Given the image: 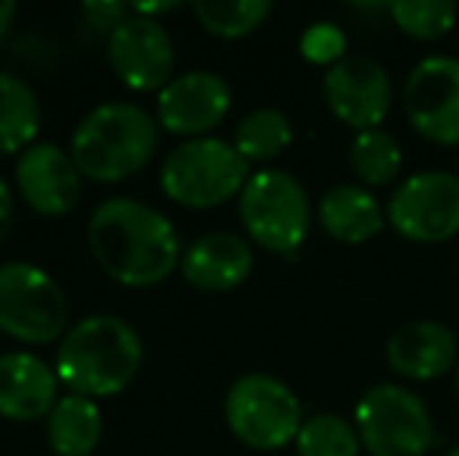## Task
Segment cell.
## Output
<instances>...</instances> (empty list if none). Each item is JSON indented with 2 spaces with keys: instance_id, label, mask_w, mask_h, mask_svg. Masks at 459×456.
Returning a JSON list of instances; mask_svg holds the SVG:
<instances>
[{
  "instance_id": "52a82bcc",
  "label": "cell",
  "mask_w": 459,
  "mask_h": 456,
  "mask_svg": "<svg viewBox=\"0 0 459 456\" xmlns=\"http://www.w3.org/2000/svg\"><path fill=\"white\" fill-rule=\"evenodd\" d=\"M353 426L368 456H425L435 444L429 407L403 384H372L353 409Z\"/></svg>"
},
{
  "instance_id": "2e32d148",
  "label": "cell",
  "mask_w": 459,
  "mask_h": 456,
  "mask_svg": "<svg viewBox=\"0 0 459 456\" xmlns=\"http://www.w3.org/2000/svg\"><path fill=\"white\" fill-rule=\"evenodd\" d=\"M56 372L35 353H0V416L35 422L56 407Z\"/></svg>"
},
{
  "instance_id": "f546056e",
  "label": "cell",
  "mask_w": 459,
  "mask_h": 456,
  "mask_svg": "<svg viewBox=\"0 0 459 456\" xmlns=\"http://www.w3.org/2000/svg\"><path fill=\"white\" fill-rule=\"evenodd\" d=\"M16 10H19V6L13 4V0H0V38H4L6 29L13 25V19H16Z\"/></svg>"
},
{
  "instance_id": "5bb4252c",
  "label": "cell",
  "mask_w": 459,
  "mask_h": 456,
  "mask_svg": "<svg viewBox=\"0 0 459 456\" xmlns=\"http://www.w3.org/2000/svg\"><path fill=\"white\" fill-rule=\"evenodd\" d=\"M19 197L41 216H66L82 197V172L63 147L35 141L16 159Z\"/></svg>"
},
{
  "instance_id": "8992f818",
  "label": "cell",
  "mask_w": 459,
  "mask_h": 456,
  "mask_svg": "<svg viewBox=\"0 0 459 456\" xmlns=\"http://www.w3.org/2000/svg\"><path fill=\"white\" fill-rule=\"evenodd\" d=\"M238 216L254 244L269 254H294L309 235V197L290 172L260 169L238 197Z\"/></svg>"
},
{
  "instance_id": "5b68a950",
  "label": "cell",
  "mask_w": 459,
  "mask_h": 456,
  "mask_svg": "<svg viewBox=\"0 0 459 456\" xmlns=\"http://www.w3.org/2000/svg\"><path fill=\"white\" fill-rule=\"evenodd\" d=\"M225 422L241 444L269 453L294 444L303 426V409L281 378L247 372L231 382L225 394Z\"/></svg>"
},
{
  "instance_id": "83f0119b",
  "label": "cell",
  "mask_w": 459,
  "mask_h": 456,
  "mask_svg": "<svg viewBox=\"0 0 459 456\" xmlns=\"http://www.w3.org/2000/svg\"><path fill=\"white\" fill-rule=\"evenodd\" d=\"M13 213H16V201H13L10 185L0 176V244L6 241V235H10V228H13Z\"/></svg>"
},
{
  "instance_id": "7a4b0ae2",
  "label": "cell",
  "mask_w": 459,
  "mask_h": 456,
  "mask_svg": "<svg viewBox=\"0 0 459 456\" xmlns=\"http://www.w3.org/2000/svg\"><path fill=\"white\" fill-rule=\"evenodd\" d=\"M144 363L141 335L119 316H88L63 335L56 378L69 394L113 397L134 382Z\"/></svg>"
},
{
  "instance_id": "9c48e42d",
  "label": "cell",
  "mask_w": 459,
  "mask_h": 456,
  "mask_svg": "<svg viewBox=\"0 0 459 456\" xmlns=\"http://www.w3.org/2000/svg\"><path fill=\"white\" fill-rule=\"evenodd\" d=\"M387 222L400 237L416 244H441L459 235V176L416 172L387 201Z\"/></svg>"
},
{
  "instance_id": "44dd1931",
  "label": "cell",
  "mask_w": 459,
  "mask_h": 456,
  "mask_svg": "<svg viewBox=\"0 0 459 456\" xmlns=\"http://www.w3.org/2000/svg\"><path fill=\"white\" fill-rule=\"evenodd\" d=\"M294 141V128H290V119L281 110H273V107H263V110H254L241 119V125L235 128V141L231 144L238 147L247 163H269V159L281 157L284 151Z\"/></svg>"
},
{
  "instance_id": "4316f807",
  "label": "cell",
  "mask_w": 459,
  "mask_h": 456,
  "mask_svg": "<svg viewBox=\"0 0 459 456\" xmlns=\"http://www.w3.org/2000/svg\"><path fill=\"white\" fill-rule=\"evenodd\" d=\"M85 16L91 19L97 29L113 31L116 25L128 16V6L126 4H97V0H94V4H85Z\"/></svg>"
},
{
  "instance_id": "3957f363",
  "label": "cell",
  "mask_w": 459,
  "mask_h": 456,
  "mask_svg": "<svg viewBox=\"0 0 459 456\" xmlns=\"http://www.w3.org/2000/svg\"><path fill=\"white\" fill-rule=\"evenodd\" d=\"M160 144V122L138 104H100L75 125L69 157L82 178L122 182L144 169Z\"/></svg>"
},
{
  "instance_id": "484cf974",
  "label": "cell",
  "mask_w": 459,
  "mask_h": 456,
  "mask_svg": "<svg viewBox=\"0 0 459 456\" xmlns=\"http://www.w3.org/2000/svg\"><path fill=\"white\" fill-rule=\"evenodd\" d=\"M300 54L313 66L332 69L347 56V35L334 22H313L300 35Z\"/></svg>"
},
{
  "instance_id": "ba28073f",
  "label": "cell",
  "mask_w": 459,
  "mask_h": 456,
  "mask_svg": "<svg viewBox=\"0 0 459 456\" xmlns=\"http://www.w3.org/2000/svg\"><path fill=\"white\" fill-rule=\"evenodd\" d=\"M69 304L54 275L31 262L0 266V331L22 344H50L66 335Z\"/></svg>"
},
{
  "instance_id": "ffe728a7",
  "label": "cell",
  "mask_w": 459,
  "mask_h": 456,
  "mask_svg": "<svg viewBox=\"0 0 459 456\" xmlns=\"http://www.w3.org/2000/svg\"><path fill=\"white\" fill-rule=\"evenodd\" d=\"M41 125V104L19 75L0 73V153L29 151Z\"/></svg>"
},
{
  "instance_id": "6da1fadb",
  "label": "cell",
  "mask_w": 459,
  "mask_h": 456,
  "mask_svg": "<svg viewBox=\"0 0 459 456\" xmlns=\"http://www.w3.org/2000/svg\"><path fill=\"white\" fill-rule=\"evenodd\" d=\"M88 247L113 281L151 288L182 262L176 226L160 210L132 197H109L88 219Z\"/></svg>"
},
{
  "instance_id": "e0dca14e",
  "label": "cell",
  "mask_w": 459,
  "mask_h": 456,
  "mask_svg": "<svg viewBox=\"0 0 459 456\" xmlns=\"http://www.w3.org/2000/svg\"><path fill=\"white\" fill-rule=\"evenodd\" d=\"M254 272V250L241 235L210 231L182 254V275L197 291H231Z\"/></svg>"
},
{
  "instance_id": "cb8c5ba5",
  "label": "cell",
  "mask_w": 459,
  "mask_h": 456,
  "mask_svg": "<svg viewBox=\"0 0 459 456\" xmlns=\"http://www.w3.org/2000/svg\"><path fill=\"white\" fill-rule=\"evenodd\" d=\"M294 447L297 456H359L363 451L357 426L332 413H316L303 419Z\"/></svg>"
},
{
  "instance_id": "603a6c76",
  "label": "cell",
  "mask_w": 459,
  "mask_h": 456,
  "mask_svg": "<svg viewBox=\"0 0 459 456\" xmlns=\"http://www.w3.org/2000/svg\"><path fill=\"white\" fill-rule=\"evenodd\" d=\"M273 13L269 0H197L194 16L216 38H244L256 31Z\"/></svg>"
},
{
  "instance_id": "30bf717a",
  "label": "cell",
  "mask_w": 459,
  "mask_h": 456,
  "mask_svg": "<svg viewBox=\"0 0 459 456\" xmlns=\"http://www.w3.org/2000/svg\"><path fill=\"white\" fill-rule=\"evenodd\" d=\"M322 98L325 107L353 132L381 128L394 104L391 75L375 56L347 54L341 63L322 75Z\"/></svg>"
},
{
  "instance_id": "f1b7e54d",
  "label": "cell",
  "mask_w": 459,
  "mask_h": 456,
  "mask_svg": "<svg viewBox=\"0 0 459 456\" xmlns=\"http://www.w3.org/2000/svg\"><path fill=\"white\" fill-rule=\"evenodd\" d=\"M169 10H176V4H134L132 6V13H138V16H147V19H153L157 13H169Z\"/></svg>"
},
{
  "instance_id": "d6986e66",
  "label": "cell",
  "mask_w": 459,
  "mask_h": 456,
  "mask_svg": "<svg viewBox=\"0 0 459 456\" xmlns=\"http://www.w3.org/2000/svg\"><path fill=\"white\" fill-rule=\"evenodd\" d=\"M48 444L56 456H88L100 444L103 416L91 397L63 394L48 416Z\"/></svg>"
},
{
  "instance_id": "4dcf8cb0",
  "label": "cell",
  "mask_w": 459,
  "mask_h": 456,
  "mask_svg": "<svg viewBox=\"0 0 459 456\" xmlns=\"http://www.w3.org/2000/svg\"><path fill=\"white\" fill-rule=\"evenodd\" d=\"M447 456H459V444H456V447H450V451H447Z\"/></svg>"
},
{
  "instance_id": "9a60e30c",
  "label": "cell",
  "mask_w": 459,
  "mask_h": 456,
  "mask_svg": "<svg viewBox=\"0 0 459 456\" xmlns=\"http://www.w3.org/2000/svg\"><path fill=\"white\" fill-rule=\"evenodd\" d=\"M387 363L410 382H435L459 363V344L450 325L416 319L387 338Z\"/></svg>"
},
{
  "instance_id": "8fae6325",
  "label": "cell",
  "mask_w": 459,
  "mask_h": 456,
  "mask_svg": "<svg viewBox=\"0 0 459 456\" xmlns=\"http://www.w3.org/2000/svg\"><path fill=\"white\" fill-rule=\"evenodd\" d=\"M403 113L425 141L459 144V60L425 56L403 82Z\"/></svg>"
},
{
  "instance_id": "ac0fdd59",
  "label": "cell",
  "mask_w": 459,
  "mask_h": 456,
  "mask_svg": "<svg viewBox=\"0 0 459 456\" xmlns=\"http://www.w3.org/2000/svg\"><path fill=\"white\" fill-rule=\"evenodd\" d=\"M319 222L334 241L366 244L385 228V213L372 191L359 185H334L319 201Z\"/></svg>"
},
{
  "instance_id": "277c9868",
  "label": "cell",
  "mask_w": 459,
  "mask_h": 456,
  "mask_svg": "<svg viewBox=\"0 0 459 456\" xmlns=\"http://www.w3.org/2000/svg\"><path fill=\"white\" fill-rule=\"evenodd\" d=\"M250 178V163L238 153L231 141L191 138L182 141L166 157L160 169V188L169 201L191 210L222 207L231 197H241Z\"/></svg>"
},
{
  "instance_id": "d4e9b609",
  "label": "cell",
  "mask_w": 459,
  "mask_h": 456,
  "mask_svg": "<svg viewBox=\"0 0 459 456\" xmlns=\"http://www.w3.org/2000/svg\"><path fill=\"white\" fill-rule=\"evenodd\" d=\"M394 25L416 41H437L450 35L459 19L456 4L450 0H397L387 6Z\"/></svg>"
},
{
  "instance_id": "7402d4cb",
  "label": "cell",
  "mask_w": 459,
  "mask_h": 456,
  "mask_svg": "<svg viewBox=\"0 0 459 456\" xmlns=\"http://www.w3.org/2000/svg\"><path fill=\"white\" fill-rule=\"evenodd\" d=\"M351 166L359 182H366L368 188H385L403 169V147L385 128L359 132L351 144Z\"/></svg>"
},
{
  "instance_id": "4fadbf2b",
  "label": "cell",
  "mask_w": 459,
  "mask_h": 456,
  "mask_svg": "<svg viewBox=\"0 0 459 456\" xmlns=\"http://www.w3.org/2000/svg\"><path fill=\"white\" fill-rule=\"evenodd\" d=\"M231 110V88L222 75L194 69L176 75L157 94V122L169 134L182 138H206Z\"/></svg>"
},
{
  "instance_id": "1f68e13d",
  "label": "cell",
  "mask_w": 459,
  "mask_h": 456,
  "mask_svg": "<svg viewBox=\"0 0 459 456\" xmlns=\"http://www.w3.org/2000/svg\"><path fill=\"white\" fill-rule=\"evenodd\" d=\"M456 394H459V363H456Z\"/></svg>"
},
{
  "instance_id": "7c38bea8",
  "label": "cell",
  "mask_w": 459,
  "mask_h": 456,
  "mask_svg": "<svg viewBox=\"0 0 459 456\" xmlns=\"http://www.w3.org/2000/svg\"><path fill=\"white\" fill-rule=\"evenodd\" d=\"M109 66L119 82L132 91H163L169 85L172 66H176V47L172 38L157 19L126 16L107 41Z\"/></svg>"
}]
</instances>
